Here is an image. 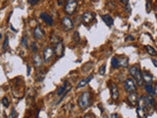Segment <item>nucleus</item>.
<instances>
[{"mask_svg": "<svg viewBox=\"0 0 157 118\" xmlns=\"http://www.w3.org/2000/svg\"><path fill=\"white\" fill-rule=\"evenodd\" d=\"M150 111H152V109H150L144 103V101H142V98H138V106H137V112H138V116L140 118H147L149 115Z\"/></svg>", "mask_w": 157, "mask_h": 118, "instance_id": "f257e3e1", "label": "nucleus"}, {"mask_svg": "<svg viewBox=\"0 0 157 118\" xmlns=\"http://www.w3.org/2000/svg\"><path fill=\"white\" fill-rule=\"evenodd\" d=\"M91 103V98H90V92H84L83 94L78 98V105L81 109L87 108Z\"/></svg>", "mask_w": 157, "mask_h": 118, "instance_id": "f03ea898", "label": "nucleus"}, {"mask_svg": "<svg viewBox=\"0 0 157 118\" xmlns=\"http://www.w3.org/2000/svg\"><path fill=\"white\" fill-rule=\"evenodd\" d=\"M130 75L134 78V81L135 82V84L138 86L141 87L144 85V81H142V76H141V71L140 70V68L138 66H133L130 68L129 70Z\"/></svg>", "mask_w": 157, "mask_h": 118, "instance_id": "7ed1b4c3", "label": "nucleus"}, {"mask_svg": "<svg viewBox=\"0 0 157 118\" xmlns=\"http://www.w3.org/2000/svg\"><path fill=\"white\" fill-rule=\"evenodd\" d=\"M78 0H66L65 6H64L65 13L67 15H74L78 8Z\"/></svg>", "mask_w": 157, "mask_h": 118, "instance_id": "20e7f679", "label": "nucleus"}, {"mask_svg": "<svg viewBox=\"0 0 157 118\" xmlns=\"http://www.w3.org/2000/svg\"><path fill=\"white\" fill-rule=\"evenodd\" d=\"M124 88H125V90H126V92H137L138 86L133 79L128 78L126 79V81H125V83H124Z\"/></svg>", "mask_w": 157, "mask_h": 118, "instance_id": "39448f33", "label": "nucleus"}, {"mask_svg": "<svg viewBox=\"0 0 157 118\" xmlns=\"http://www.w3.org/2000/svg\"><path fill=\"white\" fill-rule=\"evenodd\" d=\"M61 24L64 31H71L74 29V22L69 17H63L61 20Z\"/></svg>", "mask_w": 157, "mask_h": 118, "instance_id": "423d86ee", "label": "nucleus"}, {"mask_svg": "<svg viewBox=\"0 0 157 118\" xmlns=\"http://www.w3.org/2000/svg\"><path fill=\"white\" fill-rule=\"evenodd\" d=\"M95 19V14L92 12H84L81 16V21L84 25H90Z\"/></svg>", "mask_w": 157, "mask_h": 118, "instance_id": "0eeeda50", "label": "nucleus"}, {"mask_svg": "<svg viewBox=\"0 0 157 118\" xmlns=\"http://www.w3.org/2000/svg\"><path fill=\"white\" fill-rule=\"evenodd\" d=\"M54 51V54L57 57H62L64 54V44H63V41H57L55 44V47L53 49Z\"/></svg>", "mask_w": 157, "mask_h": 118, "instance_id": "6e6552de", "label": "nucleus"}, {"mask_svg": "<svg viewBox=\"0 0 157 118\" xmlns=\"http://www.w3.org/2000/svg\"><path fill=\"white\" fill-rule=\"evenodd\" d=\"M53 56H54V51L51 47H46L43 51V60L44 62L46 63H49L51 62V60L53 59Z\"/></svg>", "mask_w": 157, "mask_h": 118, "instance_id": "1a4fd4ad", "label": "nucleus"}, {"mask_svg": "<svg viewBox=\"0 0 157 118\" xmlns=\"http://www.w3.org/2000/svg\"><path fill=\"white\" fill-rule=\"evenodd\" d=\"M44 35H45L44 32L40 27H35L34 29V37L37 41H41V39H43Z\"/></svg>", "mask_w": 157, "mask_h": 118, "instance_id": "9d476101", "label": "nucleus"}, {"mask_svg": "<svg viewBox=\"0 0 157 118\" xmlns=\"http://www.w3.org/2000/svg\"><path fill=\"white\" fill-rule=\"evenodd\" d=\"M39 17H40L41 20H43V22L47 25V26H52L53 25V22H54V21H53L52 17L49 15V14L45 13V12H42V13H40Z\"/></svg>", "mask_w": 157, "mask_h": 118, "instance_id": "9b49d317", "label": "nucleus"}, {"mask_svg": "<svg viewBox=\"0 0 157 118\" xmlns=\"http://www.w3.org/2000/svg\"><path fill=\"white\" fill-rule=\"evenodd\" d=\"M117 58V64H118V68L122 67V68H127L129 66V59L125 56H119L116 57Z\"/></svg>", "mask_w": 157, "mask_h": 118, "instance_id": "f8f14e48", "label": "nucleus"}, {"mask_svg": "<svg viewBox=\"0 0 157 118\" xmlns=\"http://www.w3.org/2000/svg\"><path fill=\"white\" fill-rule=\"evenodd\" d=\"M141 76H142V81H144V83H145L146 85L152 84L153 76L149 72H147V71H144V72L141 73Z\"/></svg>", "mask_w": 157, "mask_h": 118, "instance_id": "ddd939ff", "label": "nucleus"}, {"mask_svg": "<svg viewBox=\"0 0 157 118\" xmlns=\"http://www.w3.org/2000/svg\"><path fill=\"white\" fill-rule=\"evenodd\" d=\"M144 90L145 92H147L149 95L151 96H155L157 95V85L155 84L154 86H151V85H145L144 86Z\"/></svg>", "mask_w": 157, "mask_h": 118, "instance_id": "4468645a", "label": "nucleus"}, {"mask_svg": "<svg viewBox=\"0 0 157 118\" xmlns=\"http://www.w3.org/2000/svg\"><path fill=\"white\" fill-rule=\"evenodd\" d=\"M110 91H111L112 98L115 99V101L118 99V98H119V89H118V86L115 83H111V89H110Z\"/></svg>", "mask_w": 157, "mask_h": 118, "instance_id": "2eb2a0df", "label": "nucleus"}, {"mask_svg": "<svg viewBox=\"0 0 157 118\" xmlns=\"http://www.w3.org/2000/svg\"><path fill=\"white\" fill-rule=\"evenodd\" d=\"M138 96L135 92H130V95H128V101H129L132 105H135L138 104Z\"/></svg>", "mask_w": 157, "mask_h": 118, "instance_id": "dca6fc26", "label": "nucleus"}, {"mask_svg": "<svg viewBox=\"0 0 157 118\" xmlns=\"http://www.w3.org/2000/svg\"><path fill=\"white\" fill-rule=\"evenodd\" d=\"M101 19H102L103 22H104L108 27L113 26L114 20H113V18L109 15V14H106V15H102V16H101Z\"/></svg>", "mask_w": 157, "mask_h": 118, "instance_id": "f3484780", "label": "nucleus"}, {"mask_svg": "<svg viewBox=\"0 0 157 118\" xmlns=\"http://www.w3.org/2000/svg\"><path fill=\"white\" fill-rule=\"evenodd\" d=\"M33 59H34V64L35 67H40L42 65L43 60L41 59V56L37 54V53H34V55L33 56Z\"/></svg>", "mask_w": 157, "mask_h": 118, "instance_id": "a211bd4d", "label": "nucleus"}, {"mask_svg": "<svg viewBox=\"0 0 157 118\" xmlns=\"http://www.w3.org/2000/svg\"><path fill=\"white\" fill-rule=\"evenodd\" d=\"M91 79H92V75H90V76H88L87 79H84V80H81L80 83L77 85V89H81V88L84 87V86H87L90 82Z\"/></svg>", "mask_w": 157, "mask_h": 118, "instance_id": "6ab92c4d", "label": "nucleus"}, {"mask_svg": "<svg viewBox=\"0 0 157 118\" xmlns=\"http://www.w3.org/2000/svg\"><path fill=\"white\" fill-rule=\"evenodd\" d=\"M145 50H146V52H147L149 55L156 56V54H157L155 48H153L151 45H146V46H145Z\"/></svg>", "mask_w": 157, "mask_h": 118, "instance_id": "aec40b11", "label": "nucleus"}, {"mask_svg": "<svg viewBox=\"0 0 157 118\" xmlns=\"http://www.w3.org/2000/svg\"><path fill=\"white\" fill-rule=\"evenodd\" d=\"M67 85H68V82H64V85L61 86V87L58 89V91H57V95H62L64 92L67 91Z\"/></svg>", "mask_w": 157, "mask_h": 118, "instance_id": "412c9836", "label": "nucleus"}, {"mask_svg": "<svg viewBox=\"0 0 157 118\" xmlns=\"http://www.w3.org/2000/svg\"><path fill=\"white\" fill-rule=\"evenodd\" d=\"M21 44H22V46L24 48L28 49V38L26 37V35H24V37L22 38V41H21Z\"/></svg>", "mask_w": 157, "mask_h": 118, "instance_id": "4be33fe9", "label": "nucleus"}, {"mask_svg": "<svg viewBox=\"0 0 157 118\" xmlns=\"http://www.w3.org/2000/svg\"><path fill=\"white\" fill-rule=\"evenodd\" d=\"M31 52H34V53H37V52L38 48H37V42H34V41L31 42Z\"/></svg>", "mask_w": 157, "mask_h": 118, "instance_id": "5701e85b", "label": "nucleus"}, {"mask_svg": "<svg viewBox=\"0 0 157 118\" xmlns=\"http://www.w3.org/2000/svg\"><path fill=\"white\" fill-rule=\"evenodd\" d=\"M9 45V38H8V37H5V38H4V42H3V45H2V48H3V50H6L7 49V46Z\"/></svg>", "mask_w": 157, "mask_h": 118, "instance_id": "b1692460", "label": "nucleus"}, {"mask_svg": "<svg viewBox=\"0 0 157 118\" xmlns=\"http://www.w3.org/2000/svg\"><path fill=\"white\" fill-rule=\"evenodd\" d=\"M45 77V75H44V72H39L37 74V81H39V82H41L42 80L44 79Z\"/></svg>", "mask_w": 157, "mask_h": 118, "instance_id": "393cba45", "label": "nucleus"}, {"mask_svg": "<svg viewBox=\"0 0 157 118\" xmlns=\"http://www.w3.org/2000/svg\"><path fill=\"white\" fill-rule=\"evenodd\" d=\"M17 116H18V113L16 111V109L12 108L11 112H10V114H9V118H17Z\"/></svg>", "mask_w": 157, "mask_h": 118, "instance_id": "a878e982", "label": "nucleus"}, {"mask_svg": "<svg viewBox=\"0 0 157 118\" xmlns=\"http://www.w3.org/2000/svg\"><path fill=\"white\" fill-rule=\"evenodd\" d=\"M73 38H74V41H75L76 44H78V41H80V35H78V32H75Z\"/></svg>", "mask_w": 157, "mask_h": 118, "instance_id": "bb28decb", "label": "nucleus"}, {"mask_svg": "<svg viewBox=\"0 0 157 118\" xmlns=\"http://www.w3.org/2000/svg\"><path fill=\"white\" fill-rule=\"evenodd\" d=\"M1 102H2V104L4 105V107H8L9 106V101H8V98H2V101H1Z\"/></svg>", "mask_w": 157, "mask_h": 118, "instance_id": "cd10ccee", "label": "nucleus"}, {"mask_svg": "<svg viewBox=\"0 0 157 118\" xmlns=\"http://www.w3.org/2000/svg\"><path fill=\"white\" fill-rule=\"evenodd\" d=\"M107 7L110 8V10H113L116 7V4L113 1H110V2H107Z\"/></svg>", "mask_w": 157, "mask_h": 118, "instance_id": "c85d7f7f", "label": "nucleus"}, {"mask_svg": "<svg viewBox=\"0 0 157 118\" xmlns=\"http://www.w3.org/2000/svg\"><path fill=\"white\" fill-rule=\"evenodd\" d=\"M151 9V0H146V11L149 12Z\"/></svg>", "mask_w": 157, "mask_h": 118, "instance_id": "c756f323", "label": "nucleus"}, {"mask_svg": "<svg viewBox=\"0 0 157 118\" xmlns=\"http://www.w3.org/2000/svg\"><path fill=\"white\" fill-rule=\"evenodd\" d=\"M105 70H106V66L105 65H102L101 67H100V69H99V75H104L105 74Z\"/></svg>", "mask_w": 157, "mask_h": 118, "instance_id": "7c9ffc66", "label": "nucleus"}, {"mask_svg": "<svg viewBox=\"0 0 157 118\" xmlns=\"http://www.w3.org/2000/svg\"><path fill=\"white\" fill-rule=\"evenodd\" d=\"M28 2L30 5H35L39 2V0H28Z\"/></svg>", "mask_w": 157, "mask_h": 118, "instance_id": "2f4dec72", "label": "nucleus"}, {"mask_svg": "<svg viewBox=\"0 0 157 118\" xmlns=\"http://www.w3.org/2000/svg\"><path fill=\"white\" fill-rule=\"evenodd\" d=\"M84 118H94V116L92 115V113H87L84 116Z\"/></svg>", "mask_w": 157, "mask_h": 118, "instance_id": "473e14b6", "label": "nucleus"}, {"mask_svg": "<svg viewBox=\"0 0 157 118\" xmlns=\"http://www.w3.org/2000/svg\"><path fill=\"white\" fill-rule=\"evenodd\" d=\"M126 41H135V38L132 37V35H128L126 38Z\"/></svg>", "mask_w": 157, "mask_h": 118, "instance_id": "72a5a7b5", "label": "nucleus"}, {"mask_svg": "<svg viewBox=\"0 0 157 118\" xmlns=\"http://www.w3.org/2000/svg\"><path fill=\"white\" fill-rule=\"evenodd\" d=\"M119 1H120L121 3H123V4H125V5L129 4V0H119Z\"/></svg>", "mask_w": 157, "mask_h": 118, "instance_id": "f704fd0d", "label": "nucleus"}, {"mask_svg": "<svg viewBox=\"0 0 157 118\" xmlns=\"http://www.w3.org/2000/svg\"><path fill=\"white\" fill-rule=\"evenodd\" d=\"M111 118H120V117H119V115H118L117 113H113L111 115Z\"/></svg>", "mask_w": 157, "mask_h": 118, "instance_id": "c9c22d12", "label": "nucleus"}, {"mask_svg": "<svg viewBox=\"0 0 157 118\" xmlns=\"http://www.w3.org/2000/svg\"><path fill=\"white\" fill-rule=\"evenodd\" d=\"M152 61H153V64H154V66L157 67V62H156V60H155V59H153Z\"/></svg>", "mask_w": 157, "mask_h": 118, "instance_id": "e433bc0d", "label": "nucleus"}, {"mask_svg": "<svg viewBox=\"0 0 157 118\" xmlns=\"http://www.w3.org/2000/svg\"><path fill=\"white\" fill-rule=\"evenodd\" d=\"M30 72H31V67L28 66V75H30Z\"/></svg>", "mask_w": 157, "mask_h": 118, "instance_id": "4c0bfd02", "label": "nucleus"}]
</instances>
